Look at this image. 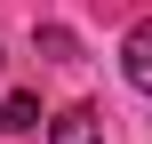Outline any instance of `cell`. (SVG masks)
I'll return each instance as SVG.
<instances>
[{"label": "cell", "mask_w": 152, "mask_h": 144, "mask_svg": "<svg viewBox=\"0 0 152 144\" xmlns=\"http://www.w3.org/2000/svg\"><path fill=\"white\" fill-rule=\"evenodd\" d=\"M120 72H128V80H136V88L152 96V16L136 24V32H128V40H120Z\"/></svg>", "instance_id": "7a4b0ae2"}, {"label": "cell", "mask_w": 152, "mask_h": 144, "mask_svg": "<svg viewBox=\"0 0 152 144\" xmlns=\"http://www.w3.org/2000/svg\"><path fill=\"white\" fill-rule=\"evenodd\" d=\"M32 120H40V104H32V96H0V136H24Z\"/></svg>", "instance_id": "3957f363"}, {"label": "cell", "mask_w": 152, "mask_h": 144, "mask_svg": "<svg viewBox=\"0 0 152 144\" xmlns=\"http://www.w3.org/2000/svg\"><path fill=\"white\" fill-rule=\"evenodd\" d=\"M48 144H104L96 104H72V112H56V120H48Z\"/></svg>", "instance_id": "6da1fadb"}]
</instances>
